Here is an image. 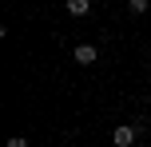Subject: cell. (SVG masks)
Listing matches in <instances>:
<instances>
[{
  "label": "cell",
  "instance_id": "cell-1",
  "mask_svg": "<svg viewBox=\"0 0 151 147\" xmlns=\"http://www.w3.org/2000/svg\"><path fill=\"white\" fill-rule=\"evenodd\" d=\"M72 56H76V64L91 68V64L99 60V48H96V44H76V48H72Z\"/></svg>",
  "mask_w": 151,
  "mask_h": 147
},
{
  "label": "cell",
  "instance_id": "cell-2",
  "mask_svg": "<svg viewBox=\"0 0 151 147\" xmlns=\"http://www.w3.org/2000/svg\"><path fill=\"white\" fill-rule=\"evenodd\" d=\"M135 135H139V127H135V123H119L111 139H115V147H131V143H135Z\"/></svg>",
  "mask_w": 151,
  "mask_h": 147
},
{
  "label": "cell",
  "instance_id": "cell-3",
  "mask_svg": "<svg viewBox=\"0 0 151 147\" xmlns=\"http://www.w3.org/2000/svg\"><path fill=\"white\" fill-rule=\"evenodd\" d=\"M64 12L76 16V20H83V16L91 12V0H64Z\"/></svg>",
  "mask_w": 151,
  "mask_h": 147
},
{
  "label": "cell",
  "instance_id": "cell-4",
  "mask_svg": "<svg viewBox=\"0 0 151 147\" xmlns=\"http://www.w3.org/2000/svg\"><path fill=\"white\" fill-rule=\"evenodd\" d=\"M147 8H151V0H127V12L131 16H143Z\"/></svg>",
  "mask_w": 151,
  "mask_h": 147
},
{
  "label": "cell",
  "instance_id": "cell-5",
  "mask_svg": "<svg viewBox=\"0 0 151 147\" xmlns=\"http://www.w3.org/2000/svg\"><path fill=\"white\" fill-rule=\"evenodd\" d=\"M8 147H24V143H20V139H8Z\"/></svg>",
  "mask_w": 151,
  "mask_h": 147
}]
</instances>
